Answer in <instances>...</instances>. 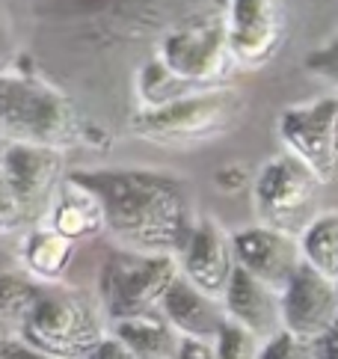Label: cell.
I'll list each match as a JSON object with an SVG mask.
<instances>
[{
    "mask_svg": "<svg viewBox=\"0 0 338 359\" xmlns=\"http://www.w3.org/2000/svg\"><path fill=\"white\" fill-rule=\"evenodd\" d=\"M72 175L101 199L104 232L119 241L122 250L178 259L196 226L184 178L142 166L81 170Z\"/></svg>",
    "mask_w": 338,
    "mask_h": 359,
    "instance_id": "1",
    "label": "cell"
},
{
    "mask_svg": "<svg viewBox=\"0 0 338 359\" xmlns=\"http://www.w3.org/2000/svg\"><path fill=\"white\" fill-rule=\"evenodd\" d=\"M219 6L226 0H36L33 12L45 33L69 48L119 50L158 45L175 24Z\"/></svg>",
    "mask_w": 338,
    "mask_h": 359,
    "instance_id": "2",
    "label": "cell"
},
{
    "mask_svg": "<svg viewBox=\"0 0 338 359\" xmlns=\"http://www.w3.org/2000/svg\"><path fill=\"white\" fill-rule=\"evenodd\" d=\"M0 134L12 146L62 151L81 143L83 119L74 101L36 74H0Z\"/></svg>",
    "mask_w": 338,
    "mask_h": 359,
    "instance_id": "3",
    "label": "cell"
},
{
    "mask_svg": "<svg viewBox=\"0 0 338 359\" xmlns=\"http://www.w3.org/2000/svg\"><path fill=\"white\" fill-rule=\"evenodd\" d=\"M246 113V95L235 86H219L181 98L161 110H137L131 134L142 143L193 151L231 134Z\"/></svg>",
    "mask_w": 338,
    "mask_h": 359,
    "instance_id": "4",
    "label": "cell"
},
{
    "mask_svg": "<svg viewBox=\"0 0 338 359\" xmlns=\"http://www.w3.org/2000/svg\"><path fill=\"white\" fill-rule=\"evenodd\" d=\"M110 336V324L101 306L81 291L42 288L33 312L24 320L18 339L45 351L54 359H86Z\"/></svg>",
    "mask_w": 338,
    "mask_h": 359,
    "instance_id": "5",
    "label": "cell"
},
{
    "mask_svg": "<svg viewBox=\"0 0 338 359\" xmlns=\"http://www.w3.org/2000/svg\"><path fill=\"white\" fill-rule=\"evenodd\" d=\"M181 276L175 255H149L116 247L98 271V303L107 324L158 315L166 291Z\"/></svg>",
    "mask_w": 338,
    "mask_h": 359,
    "instance_id": "6",
    "label": "cell"
},
{
    "mask_svg": "<svg viewBox=\"0 0 338 359\" xmlns=\"http://www.w3.org/2000/svg\"><path fill=\"white\" fill-rule=\"evenodd\" d=\"M154 60L196 89H219L229 86V74L235 62L229 54L226 36V6L205 9L199 15L175 24L163 39L154 45Z\"/></svg>",
    "mask_w": 338,
    "mask_h": 359,
    "instance_id": "7",
    "label": "cell"
},
{
    "mask_svg": "<svg viewBox=\"0 0 338 359\" xmlns=\"http://www.w3.org/2000/svg\"><path fill=\"white\" fill-rule=\"evenodd\" d=\"M320 182L288 151L273 155L252 175V208L258 226L300 238L318 217Z\"/></svg>",
    "mask_w": 338,
    "mask_h": 359,
    "instance_id": "8",
    "label": "cell"
},
{
    "mask_svg": "<svg viewBox=\"0 0 338 359\" xmlns=\"http://www.w3.org/2000/svg\"><path fill=\"white\" fill-rule=\"evenodd\" d=\"M276 134L288 155L306 163L320 184L338 178V98H315L279 113Z\"/></svg>",
    "mask_w": 338,
    "mask_h": 359,
    "instance_id": "9",
    "label": "cell"
},
{
    "mask_svg": "<svg viewBox=\"0 0 338 359\" xmlns=\"http://www.w3.org/2000/svg\"><path fill=\"white\" fill-rule=\"evenodd\" d=\"M226 36L235 69H264L288 42V6L285 0H229Z\"/></svg>",
    "mask_w": 338,
    "mask_h": 359,
    "instance_id": "10",
    "label": "cell"
},
{
    "mask_svg": "<svg viewBox=\"0 0 338 359\" xmlns=\"http://www.w3.org/2000/svg\"><path fill=\"white\" fill-rule=\"evenodd\" d=\"M4 175L15 190L27 226H42L66 178V155L39 146H12L4 161Z\"/></svg>",
    "mask_w": 338,
    "mask_h": 359,
    "instance_id": "11",
    "label": "cell"
},
{
    "mask_svg": "<svg viewBox=\"0 0 338 359\" xmlns=\"http://www.w3.org/2000/svg\"><path fill=\"white\" fill-rule=\"evenodd\" d=\"M282 332L315 344L338 324V282L303 264L282 294Z\"/></svg>",
    "mask_w": 338,
    "mask_h": 359,
    "instance_id": "12",
    "label": "cell"
},
{
    "mask_svg": "<svg viewBox=\"0 0 338 359\" xmlns=\"http://www.w3.org/2000/svg\"><path fill=\"white\" fill-rule=\"evenodd\" d=\"M231 247H235V262L241 271L276 294L288 288V282L303 267L300 238H291L267 226L241 229L231 235Z\"/></svg>",
    "mask_w": 338,
    "mask_h": 359,
    "instance_id": "13",
    "label": "cell"
},
{
    "mask_svg": "<svg viewBox=\"0 0 338 359\" xmlns=\"http://www.w3.org/2000/svg\"><path fill=\"white\" fill-rule=\"evenodd\" d=\"M178 271L208 297H223L231 273L238 271L231 235L223 229V223H217L214 217H199L184 250L178 252Z\"/></svg>",
    "mask_w": 338,
    "mask_h": 359,
    "instance_id": "14",
    "label": "cell"
},
{
    "mask_svg": "<svg viewBox=\"0 0 338 359\" xmlns=\"http://www.w3.org/2000/svg\"><path fill=\"white\" fill-rule=\"evenodd\" d=\"M219 300H223L226 318L231 324L252 332L262 344H267L282 332V297L267 285H262L258 279H252L246 271H241V267L231 273Z\"/></svg>",
    "mask_w": 338,
    "mask_h": 359,
    "instance_id": "15",
    "label": "cell"
},
{
    "mask_svg": "<svg viewBox=\"0 0 338 359\" xmlns=\"http://www.w3.org/2000/svg\"><path fill=\"white\" fill-rule=\"evenodd\" d=\"M161 318L178 332V339H199V341H214L229 320L223 300L208 297L199 288H193L184 276H178L173 288L166 291L161 303Z\"/></svg>",
    "mask_w": 338,
    "mask_h": 359,
    "instance_id": "16",
    "label": "cell"
},
{
    "mask_svg": "<svg viewBox=\"0 0 338 359\" xmlns=\"http://www.w3.org/2000/svg\"><path fill=\"white\" fill-rule=\"evenodd\" d=\"M42 226L54 229L57 235L72 243L89 241L104 232V205L81 178L66 175Z\"/></svg>",
    "mask_w": 338,
    "mask_h": 359,
    "instance_id": "17",
    "label": "cell"
},
{
    "mask_svg": "<svg viewBox=\"0 0 338 359\" xmlns=\"http://www.w3.org/2000/svg\"><path fill=\"white\" fill-rule=\"evenodd\" d=\"M74 247L77 243L66 241L48 226H33L21 241V273H27L39 285H60L66 279L69 267L74 262Z\"/></svg>",
    "mask_w": 338,
    "mask_h": 359,
    "instance_id": "18",
    "label": "cell"
},
{
    "mask_svg": "<svg viewBox=\"0 0 338 359\" xmlns=\"http://www.w3.org/2000/svg\"><path fill=\"white\" fill-rule=\"evenodd\" d=\"M110 336L134 359H173L178 351V332L158 315H140L110 324Z\"/></svg>",
    "mask_w": 338,
    "mask_h": 359,
    "instance_id": "19",
    "label": "cell"
},
{
    "mask_svg": "<svg viewBox=\"0 0 338 359\" xmlns=\"http://www.w3.org/2000/svg\"><path fill=\"white\" fill-rule=\"evenodd\" d=\"M39 297H42V285L27 273L9 271L0 276V341L18 336Z\"/></svg>",
    "mask_w": 338,
    "mask_h": 359,
    "instance_id": "20",
    "label": "cell"
},
{
    "mask_svg": "<svg viewBox=\"0 0 338 359\" xmlns=\"http://www.w3.org/2000/svg\"><path fill=\"white\" fill-rule=\"evenodd\" d=\"M303 264L320 276L338 282V211L318 214L311 226L300 235Z\"/></svg>",
    "mask_w": 338,
    "mask_h": 359,
    "instance_id": "21",
    "label": "cell"
},
{
    "mask_svg": "<svg viewBox=\"0 0 338 359\" xmlns=\"http://www.w3.org/2000/svg\"><path fill=\"white\" fill-rule=\"evenodd\" d=\"M264 344L258 341L252 332H246L243 327L226 320V327L219 330V336L214 339L217 359H258Z\"/></svg>",
    "mask_w": 338,
    "mask_h": 359,
    "instance_id": "22",
    "label": "cell"
},
{
    "mask_svg": "<svg viewBox=\"0 0 338 359\" xmlns=\"http://www.w3.org/2000/svg\"><path fill=\"white\" fill-rule=\"evenodd\" d=\"M303 66H306V72L311 74V78H318L323 83H332L338 89V33L332 36L327 45H320V48L311 50Z\"/></svg>",
    "mask_w": 338,
    "mask_h": 359,
    "instance_id": "23",
    "label": "cell"
},
{
    "mask_svg": "<svg viewBox=\"0 0 338 359\" xmlns=\"http://www.w3.org/2000/svg\"><path fill=\"white\" fill-rule=\"evenodd\" d=\"M27 226V217H24V208L15 196V190L6 182L4 170H0V235H15Z\"/></svg>",
    "mask_w": 338,
    "mask_h": 359,
    "instance_id": "24",
    "label": "cell"
},
{
    "mask_svg": "<svg viewBox=\"0 0 338 359\" xmlns=\"http://www.w3.org/2000/svg\"><path fill=\"white\" fill-rule=\"evenodd\" d=\"M258 359H315V353H311V344L288 336V332H279L276 339H270L262 348Z\"/></svg>",
    "mask_w": 338,
    "mask_h": 359,
    "instance_id": "25",
    "label": "cell"
},
{
    "mask_svg": "<svg viewBox=\"0 0 338 359\" xmlns=\"http://www.w3.org/2000/svg\"><path fill=\"white\" fill-rule=\"evenodd\" d=\"M252 178H250V170H246V163H226V166H219L217 175H214V184L223 190V194H238V190L243 184H250Z\"/></svg>",
    "mask_w": 338,
    "mask_h": 359,
    "instance_id": "26",
    "label": "cell"
},
{
    "mask_svg": "<svg viewBox=\"0 0 338 359\" xmlns=\"http://www.w3.org/2000/svg\"><path fill=\"white\" fill-rule=\"evenodd\" d=\"M0 359H54L48 356L45 351L33 348V344H27L24 339H4L0 341Z\"/></svg>",
    "mask_w": 338,
    "mask_h": 359,
    "instance_id": "27",
    "label": "cell"
},
{
    "mask_svg": "<svg viewBox=\"0 0 338 359\" xmlns=\"http://www.w3.org/2000/svg\"><path fill=\"white\" fill-rule=\"evenodd\" d=\"M173 359H217V351H214V341L181 339Z\"/></svg>",
    "mask_w": 338,
    "mask_h": 359,
    "instance_id": "28",
    "label": "cell"
},
{
    "mask_svg": "<svg viewBox=\"0 0 338 359\" xmlns=\"http://www.w3.org/2000/svg\"><path fill=\"white\" fill-rule=\"evenodd\" d=\"M311 353H315V359H338V324L311 344Z\"/></svg>",
    "mask_w": 338,
    "mask_h": 359,
    "instance_id": "29",
    "label": "cell"
},
{
    "mask_svg": "<svg viewBox=\"0 0 338 359\" xmlns=\"http://www.w3.org/2000/svg\"><path fill=\"white\" fill-rule=\"evenodd\" d=\"M86 359H134V356L128 353V351H125L122 344L116 341L113 336H107V339H104V341L98 344V348L86 356Z\"/></svg>",
    "mask_w": 338,
    "mask_h": 359,
    "instance_id": "30",
    "label": "cell"
},
{
    "mask_svg": "<svg viewBox=\"0 0 338 359\" xmlns=\"http://www.w3.org/2000/svg\"><path fill=\"white\" fill-rule=\"evenodd\" d=\"M9 271H21V267H15V259H12L9 252H4V250H0V276H4V273H9Z\"/></svg>",
    "mask_w": 338,
    "mask_h": 359,
    "instance_id": "31",
    "label": "cell"
},
{
    "mask_svg": "<svg viewBox=\"0 0 338 359\" xmlns=\"http://www.w3.org/2000/svg\"><path fill=\"white\" fill-rule=\"evenodd\" d=\"M9 149H12V143H9L4 134H0V170H4V161H6V155H9Z\"/></svg>",
    "mask_w": 338,
    "mask_h": 359,
    "instance_id": "32",
    "label": "cell"
}]
</instances>
